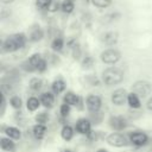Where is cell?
<instances>
[{
  "instance_id": "1",
  "label": "cell",
  "mask_w": 152,
  "mask_h": 152,
  "mask_svg": "<svg viewBox=\"0 0 152 152\" xmlns=\"http://www.w3.org/2000/svg\"><path fill=\"white\" fill-rule=\"evenodd\" d=\"M28 40V37L24 32H17L13 34L7 36L4 42L1 43V50L2 52H15L20 49H23Z\"/></svg>"
},
{
  "instance_id": "2",
  "label": "cell",
  "mask_w": 152,
  "mask_h": 152,
  "mask_svg": "<svg viewBox=\"0 0 152 152\" xmlns=\"http://www.w3.org/2000/svg\"><path fill=\"white\" fill-rule=\"evenodd\" d=\"M124 80V71L118 66H109L102 71V81L107 86H116Z\"/></svg>"
},
{
  "instance_id": "3",
  "label": "cell",
  "mask_w": 152,
  "mask_h": 152,
  "mask_svg": "<svg viewBox=\"0 0 152 152\" xmlns=\"http://www.w3.org/2000/svg\"><path fill=\"white\" fill-rule=\"evenodd\" d=\"M24 65H26L25 69L28 70V71H34L36 70V71H40V72L45 71V69L48 66L45 58L40 53H38V52L31 55L28 57V59L24 63Z\"/></svg>"
},
{
  "instance_id": "4",
  "label": "cell",
  "mask_w": 152,
  "mask_h": 152,
  "mask_svg": "<svg viewBox=\"0 0 152 152\" xmlns=\"http://www.w3.org/2000/svg\"><path fill=\"white\" fill-rule=\"evenodd\" d=\"M120 58H121V52L115 48H108L103 50L100 55V59L104 64H115L120 61Z\"/></svg>"
},
{
  "instance_id": "5",
  "label": "cell",
  "mask_w": 152,
  "mask_h": 152,
  "mask_svg": "<svg viewBox=\"0 0 152 152\" xmlns=\"http://www.w3.org/2000/svg\"><path fill=\"white\" fill-rule=\"evenodd\" d=\"M152 91V86L147 81H137L132 86V93L137 94L139 97H147Z\"/></svg>"
},
{
  "instance_id": "6",
  "label": "cell",
  "mask_w": 152,
  "mask_h": 152,
  "mask_svg": "<svg viewBox=\"0 0 152 152\" xmlns=\"http://www.w3.org/2000/svg\"><path fill=\"white\" fill-rule=\"evenodd\" d=\"M100 40L102 44H104L108 48H113L114 45L118 44L119 42V33L116 31L109 30V31H104L100 34Z\"/></svg>"
},
{
  "instance_id": "7",
  "label": "cell",
  "mask_w": 152,
  "mask_h": 152,
  "mask_svg": "<svg viewBox=\"0 0 152 152\" xmlns=\"http://www.w3.org/2000/svg\"><path fill=\"white\" fill-rule=\"evenodd\" d=\"M44 36H45L44 28L39 24L34 23V24H32L28 27V34H27V37H28V40L30 42H32V43L40 42L44 38Z\"/></svg>"
},
{
  "instance_id": "8",
  "label": "cell",
  "mask_w": 152,
  "mask_h": 152,
  "mask_svg": "<svg viewBox=\"0 0 152 152\" xmlns=\"http://www.w3.org/2000/svg\"><path fill=\"white\" fill-rule=\"evenodd\" d=\"M106 141L110 146H114V147H125L128 145L127 138L121 133H110L106 138Z\"/></svg>"
},
{
  "instance_id": "9",
  "label": "cell",
  "mask_w": 152,
  "mask_h": 152,
  "mask_svg": "<svg viewBox=\"0 0 152 152\" xmlns=\"http://www.w3.org/2000/svg\"><path fill=\"white\" fill-rule=\"evenodd\" d=\"M127 100H128V93L126 91V89L119 88L114 90L112 94V102L115 106H122L127 102Z\"/></svg>"
},
{
  "instance_id": "10",
  "label": "cell",
  "mask_w": 152,
  "mask_h": 152,
  "mask_svg": "<svg viewBox=\"0 0 152 152\" xmlns=\"http://www.w3.org/2000/svg\"><path fill=\"white\" fill-rule=\"evenodd\" d=\"M86 103H87V108L90 113H97L101 108V97L97 96V95H94V94H90L88 95L87 100H86Z\"/></svg>"
},
{
  "instance_id": "11",
  "label": "cell",
  "mask_w": 152,
  "mask_h": 152,
  "mask_svg": "<svg viewBox=\"0 0 152 152\" xmlns=\"http://www.w3.org/2000/svg\"><path fill=\"white\" fill-rule=\"evenodd\" d=\"M109 127L114 131H122L127 127V121L124 116H118V115H113L109 118L108 120Z\"/></svg>"
},
{
  "instance_id": "12",
  "label": "cell",
  "mask_w": 152,
  "mask_h": 152,
  "mask_svg": "<svg viewBox=\"0 0 152 152\" xmlns=\"http://www.w3.org/2000/svg\"><path fill=\"white\" fill-rule=\"evenodd\" d=\"M129 141L135 146H144L148 141V137L144 132H132L129 133Z\"/></svg>"
},
{
  "instance_id": "13",
  "label": "cell",
  "mask_w": 152,
  "mask_h": 152,
  "mask_svg": "<svg viewBox=\"0 0 152 152\" xmlns=\"http://www.w3.org/2000/svg\"><path fill=\"white\" fill-rule=\"evenodd\" d=\"M76 131L80 133V134H84V135H88L90 132H91V122L86 119V118H82V119H78L76 121V126H75Z\"/></svg>"
},
{
  "instance_id": "14",
  "label": "cell",
  "mask_w": 152,
  "mask_h": 152,
  "mask_svg": "<svg viewBox=\"0 0 152 152\" xmlns=\"http://www.w3.org/2000/svg\"><path fill=\"white\" fill-rule=\"evenodd\" d=\"M64 103L69 104V106H75V107H80L82 104V99L81 96H78L77 94L72 93V91H68L64 97H63Z\"/></svg>"
},
{
  "instance_id": "15",
  "label": "cell",
  "mask_w": 152,
  "mask_h": 152,
  "mask_svg": "<svg viewBox=\"0 0 152 152\" xmlns=\"http://www.w3.org/2000/svg\"><path fill=\"white\" fill-rule=\"evenodd\" d=\"M40 103L45 107V108H51L55 103V96L52 93H49V91H45L43 94H40Z\"/></svg>"
},
{
  "instance_id": "16",
  "label": "cell",
  "mask_w": 152,
  "mask_h": 152,
  "mask_svg": "<svg viewBox=\"0 0 152 152\" xmlns=\"http://www.w3.org/2000/svg\"><path fill=\"white\" fill-rule=\"evenodd\" d=\"M0 147H1V150L7 151V152H14L15 151V144L8 137L7 138L6 137H2L0 139Z\"/></svg>"
},
{
  "instance_id": "17",
  "label": "cell",
  "mask_w": 152,
  "mask_h": 152,
  "mask_svg": "<svg viewBox=\"0 0 152 152\" xmlns=\"http://www.w3.org/2000/svg\"><path fill=\"white\" fill-rule=\"evenodd\" d=\"M75 11V0H62L61 12L63 14H71Z\"/></svg>"
},
{
  "instance_id": "18",
  "label": "cell",
  "mask_w": 152,
  "mask_h": 152,
  "mask_svg": "<svg viewBox=\"0 0 152 152\" xmlns=\"http://www.w3.org/2000/svg\"><path fill=\"white\" fill-rule=\"evenodd\" d=\"M64 39H63V37L62 36H55L53 37V39L51 40V49L55 51V52H59V51H62L63 50V48H64Z\"/></svg>"
},
{
  "instance_id": "19",
  "label": "cell",
  "mask_w": 152,
  "mask_h": 152,
  "mask_svg": "<svg viewBox=\"0 0 152 152\" xmlns=\"http://www.w3.org/2000/svg\"><path fill=\"white\" fill-rule=\"evenodd\" d=\"M45 132H46V126L45 125H42V124H37L32 128V133H33L34 138L38 139V140H40V139L44 138Z\"/></svg>"
},
{
  "instance_id": "20",
  "label": "cell",
  "mask_w": 152,
  "mask_h": 152,
  "mask_svg": "<svg viewBox=\"0 0 152 152\" xmlns=\"http://www.w3.org/2000/svg\"><path fill=\"white\" fill-rule=\"evenodd\" d=\"M51 89H52V93L58 95L61 94L62 91H64L65 89V82L62 80V78H58V80H55L51 84Z\"/></svg>"
},
{
  "instance_id": "21",
  "label": "cell",
  "mask_w": 152,
  "mask_h": 152,
  "mask_svg": "<svg viewBox=\"0 0 152 152\" xmlns=\"http://www.w3.org/2000/svg\"><path fill=\"white\" fill-rule=\"evenodd\" d=\"M90 4L99 10H107L109 7H112L113 5V0H90Z\"/></svg>"
},
{
  "instance_id": "22",
  "label": "cell",
  "mask_w": 152,
  "mask_h": 152,
  "mask_svg": "<svg viewBox=\"0 0 152 152\" xmlns=\"http://www.w3.org/2000/svg\"><path fill=\"white\" fill-rule=\"evenodd\" d=\"M127 103H128L129 107L133 108V109H138V108H140V106H141L140 97H139L137 94H134V93H129V94H128Z\"/></svg>"
},
{
  "instance_id": "23",
  "label": "cell",
  "mask_w": 152,
  "mask_h": 152,
  "mask_svg": "<svg viewBox=\"0 0 152 152\" xmlns=\"http://www.w3.org/2000/svg\"><path fill=\"white\" fill-rule=\"evenodd\" d=\"M53 0H34V6L39 12H48Z\"/></svg>"
},
{
  "instance_id": "24",
  "label": "cell",
  "mask_w": 152,
  "mask_h": 152,
  "mask_svg": "<svg viewBox=\"0 0 152 152\" xmlns=\"http://www.w3.org/2000/svg\"><path fill=\"white\" fill-rule=\"evenodd\" d=\"M5 134H6L8 138L14 139V140H18V139L21 138V132H20V129H18L17 127H12V126L6 127V129H5Z\"/></svg>"
},
{
  "instance_id": "25",
  "label": "cell",
  "mask_w": 152,
  "mask_h": 152,
  "mask_svg": "<svg viewBox=\"0 0 152 152\" xmlns=\"http://www.w3.org/2000/svg\"><path fill=\"white\" fill-rule=\"evenodd\" d=\"M61 137L63 138V140L70 141L72 139V137H74V129L71 128V126H69V125L63 126V128L61 131Z\"/></svg>"
},
{
  "instance_id": "26",
  "label": "cell",
  "mask_w": 152,
  "mask_h": 152,
  "mask_svg": "<svg viewBox=\"0 0 152 152\" xmlns=\"http://www.w3.org/2000/svg\"><path fill=\"white\" fill-rule=\"evenodd\" d=\"M120 17H121V14H120L119 11H112V12L106 13L102 19L104 20V23L110 24V23H114V21H116L118 19H120Z\"/></svg>"
},
{
  "instance_id": "27",
  "label": "cell",
  "mask_w": 152,
  "mask_h": 152,
  "mask_svg": "<svg viewBox=\"0 0 152 152\" xmlns=\"http://www.w3.org/2000/svg\"><path fill=\"white\" fill-rule=\"evenodd\" d=\"M39 106H40V100H38V99L34 97V96L30 97V99L27 100V102H26L27 110H30V112H34V110H37Z\"/></svg>"
},
{
  "instance_id": "28",
  "label": "cell",
  "mask_w": 152,
  "mask_h": 152,
  "mask_svg": "<svg viewBox=\"0 0 152 152\" xmlns=\"http://www.w3.org/2000/svg\"><path fill=\"white\" fill-rule=\"evenodd\" d=\"M30 89L31 90H33V91H38L42 87H43V81H42V78H39V77H33V78H31L30 80Z\"/></svg>"
},
{
  "instance_id": "29",
  "label": "cell",
  "mask_w": 152,
  "mask_h": 152,
  "mask_svg": "<svg viewBox=\"0 0 152 152\" xmlns=\"http://www.w3.org/2000/svg\"><path fill=\"white\" fill-rule=\"evenodd\" d=\"M11 15H12V10L10 8V6L2 5V7L0 10V19L5 20V19H8Z\"/></svg>"
},
{
  "instance_id": "30",
  "label": "cell",
  "mask_w": 152,
  "mask_h": 152,
  "mask_svg": "<svg viewBox=\"0 0 152 152\" xmlns=\"http://www.w3.org/2000/svg\"><path fill=\"white\" fill-rule=\"evenodd\" d=\"M10 103H11V106H12L14 109H20V108H21V104H23V101H21V99H20L19 96L13 95V96L10 99Z\"/></svg>"
},
{
  "instance_id": "31",
  "label": "cell",
  "mask_w": 152,
  "mask_h": 152,
  "mask_svg": "<svg viewBox=\"0 0 152 152\" xmlns=\"http://www.w3.org/2000/svg\"><path fill=\"white\" fill-rule=\"evenodd\" d=\"M48 120H49V115H48L45 112H42V113H39V114L36 115V121H37V124L45 125V124L48 122Z\"/></svg>"
},
{
  "instance_id": "32",
  "label": "cell",
  "mask_w": 152,
  "mask_h": 152,
  "mask_svg": "<svg viewBox=\"0 0 152 152\" xmlns=\"http://www.w3.org/2000/svg\"><path fill=\"white\" fill-rule=\"evenodd\" d=\"M61 2H62V0H53L48 12L49 13H56V12L61 11Z\"/></svg>"
},
{
  "instance_id": "33",
  "label": "cell",
  "mask_w": 152,
  "mask_h": 152,
  "mask_svg": "<svg viewBox=\"0 0 152 152\" xmlns=\"http://www.w3.org/2000/svg\"><path fill=\"white\" fill-rule=\"evenodd\" d=\"M82 65H83V68H90L93 65V58L89 55L84 56L82 59Z\"/></svg>"
},
{
  "instance_id": "34",
  "label": "cell",
  "mask_w": 152,
  "mask_h": 152,
  "mask_svg": "<svg viewBox=\"0 0 152 152\" xmlns=\"http://www.w3.org/2000/svg\"><path fill=\"white\" fill-rule=\"evenodd\" d=\"M70 107L71 106H69V104H66V103H63L62 106H61V115L62 116H68L69 115V113H70Z\"/></svg>"
},
{
  "instance_id": "35",
  "label": "cell",
  "mask_w": 152,
  "mask_h": 152,
  "mask_svg": "<svg viewBox=\"0 0 152 152\" xmlns=\"http://www.w3.org/2000/svg\"><path fill=\"white\" fill-rule=\"evenodd\" d=\"M5 107H6V101H5V95L2 94V95H1V110H0V114H1V115H4Z\"/></svg>"
},
{
  "instance_id": "36",
  "label": "cell",
  "mask_w": 152,
  "mask_h": 152,
  "mask_svg": "<svg viewBox=\"0 0 152 152\" xmlns=\"http://www.w3.org/2000/svg\"><path fill=\"white\" fill-rule=\"evenodd\" d=\"M15 0H0V2L2 4V5H7V6H10L11 4H13Z\"/></svg>"
},
{
  "instance_id": "37",
  "label": "cell",
  "mask_w": 152,
  "mask_h": 152,
  "mask_svg": "<svg viewBox=\"0 0 152 152\" xmlns=\"http://www.w3.org/2000/svg\"><path fill=\"white\" fill-rule=\"evenodd\" d=\"M146 106H147V109H150V110H152V96L148 99V101H147V103H146Z\"/></svg>"
},
{
  "instance_id": "38",
  "label": "cell",
  "mask_w": 152,
  "mask_h": 152,
  "mask_svg": "<svg viewBox=\"0 0 152 152\" xmlns=\"http://www.w3.org/2000/svg\"><path fill=\"white\" fill-rule=\"evenodd\" d=\"M96 152H108V151H107L106 148H99V150H97Z\"/></svg>"
},
{
  "instance_id": "39",
  "label": "cell",
  "mask_w": 152,
  "mask_h": 152,
  "mask_svg": "<svg viewBox=\"0 0 152 152\" xmlns=\"http://www.w3.org/2000/svg\"><path fill=\"white\" fill-rule=\"evenodd\" d=\"M62 152H71V151H70V150H63Z\"/></svg>"
}]
</instances>
